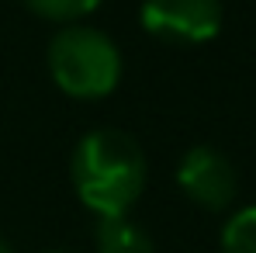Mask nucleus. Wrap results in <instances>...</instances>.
Returning a JSON list of instances; mask_svg holds the SVG:
<instances>
[{
	"label": "nucleus",
	"instance_id": "9",
	"mask_svg": "<svg viewBox=\"0 0 256 253\" xmlns=\"http://www.w3.org/2000/svg\"><path fill=\"white\" fill-rule=\"evenodd\" d=\"M45 253H73V250H45Z\"/></svg>",
	"mask_w": 256,
	"mask_h": 253
},
{
	"label": "nucleus",
	"instance_id": "5",
	"mask_svg": "<svg viewBox=\"0 0 256 253\" xmlns=\"http://www.w3.org/2000/svg\"><path fill=\"white\" fill-rule=\"evenodd\" d=\"M97 253H156L146 229L128 218H100L97 222Z\"/></svg>",
	"mask_w": 256,
	"mask_h": 253
},
{
	"label": "nucleus",
	"instance_id": "1",
	"mask_svg": "<svg viewBox=\"0 0 256 253\" xmlns=\"http://www.w3.org/2000/svg\"><path fill=\"white\" fill-rule=\"evenodd\" d=\"M70 177L76 198L97 218H125L146 187L142 146L118 128H94L73 149Z\"/></svg>",
	"mask_w": 256,
	"mask_h": 253
},
{
	"label": "nucleus",
	"instance_id": "3",
	"mask_svg": "<svg viewBox=\"0 0 256 253\" xmlns=\"http://www.w3.org/2000/svg\"><path fill=\"white\" fill-rule=\"evenodd\" d=\"M142 28L163 42L198 45L222 32V0H146Z\"/></svg>",
	"mask_w": 256,
	"mask_h": 253
},
{
	"label": "nucleus",
	"instance_id": "7",
	"mask_svg": "<svg viewBox=\"0 0 256 253\" xmlns=\"http://www.w3.org/2000/svg\"><path fill=\"white\" fill-rule=\"evenodd\" d=\"M38 18H48V21H73V18H84L90 14L100 0H24Z\"/></svg>",
	"mask_w": 256,
	"mask_h": 253
},
{
	"label": "nucleus",
	"instance_id": "8",
	"mask_svg": "<svg viewBox=\"0 0 256 253\" xmlns=\"http://www.w3.org/2000/svg\"><path fill=\"white\" fill-rule=\"evenodd\" d=\"M0 253H14V246H10V243H7L4 236H0Z\"/></svg>",
	"mask_w": 256,
	"mask_h": 253
},
{
	"label": "nucleus",
	"instance_id": "2",
	"mask_svg": "<svg viewBox=\"0 0 256 253\" xmlns=\"http://www.w3.org/2000/svg\"><path fill=\"white\" fill-rule=\"evenodd\" d=\"M48 73L73 97H104L122 80V52L104 32L70 25L48 42Z\"/></svg>",
	"mask_w": 256,
	"mask_h": 253
},
{
	"label": "nucleus",
	"instance_id": "6",
	"mask_svg": "<svg viewBox=\"0 0 256 253\" xmlns=\"http://www.w3.org/2000/svg\"><path fill=\"white\" fill-rule=\"evenodd\" d=\"M222 253H256V205L228 215L222 229Z\"/></svg>",
	"mask_w": 256,
	"mask_h": 253
},
{
	"label": "nucleus",
	"instance_id": "4",
	"mask_svg": "<svg viewBox=\"0 0 256 253\" xmlns=\"http://www.w3.org/2000/svg\"><path fill=\"white\" fill-rule=\"evenodd\" d=\"M176 184L194 205L208 211H225L239 191L236 167L228 163L225 153H218L212 146H194L184 153V160L176 167Z\"/></svg>",
	"mask_w": 256,
	"mask_h": 253
}]
</instances>
